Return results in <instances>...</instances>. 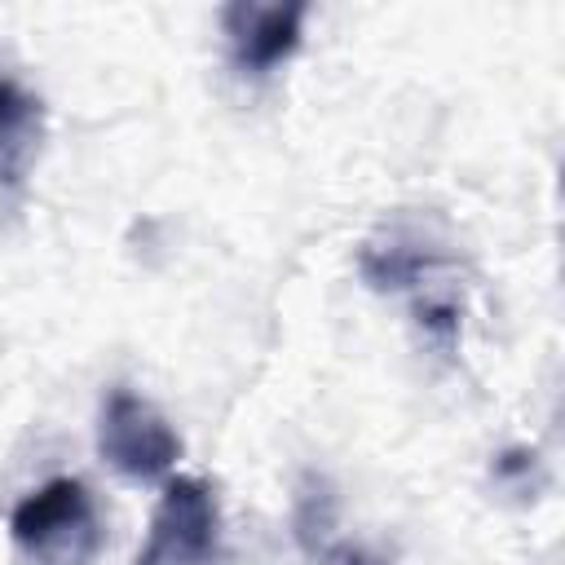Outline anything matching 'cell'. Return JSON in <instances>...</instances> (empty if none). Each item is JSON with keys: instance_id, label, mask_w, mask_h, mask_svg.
I'll return each mask as SVG.
<instances>
[{"instance_id": "6da1fadb", "label": "cell", "mask_w": 565, "mask_h": 565, "mask_svg": "<svg viewBox=\"0 0 565 565\" xmlns=\"http://www.w3.org/2000/svg\"><path fill=\"white\" fill-rule=\"evenodd\" d=\"M13 543L40 565H84L97 547L93 499L75 477H53L13 508Z\"/></svg>"}, {"instance_id": "7a4b0ae2", "label": "cell", "mask_w": 565, "mask_h": 565, "mask_svg": "<svg viewBox=\"0 0 565 565\" xmlns=\"http://www.w3.org/2000/svg\"><path fill=\"white\" fill-rule=\"evenodd\" d=\"M221 512L199 477H172L150 516L146 547L132 565H216Z\"/></svg>"}, {"instance_id": "3957f363", "label": "cell", "mask_w": 565, "mask_h": 565, "mask_svg": "<svg viewBox=\"0 0 565 565\" xmlns=\"http://www.w3.org/2000/svg\"><path fill=\"white\" fill-rule=\"evenodd\" d=\"M97 450L110 468L137 481H154L172 472L181 441L168 428V419L132 388H110L102 402V424H97Z\"/></svg>"}, {"instance_id": "277c9868", "label": "cell", "mask_w": 565, "mask_h": 565, "mask_svg": "<svg viewBox=\"0 0 565 565\" xmlns=\"http://www.w3.org/2000/svg\"><path fill=\"white\" fill-rule=\"evenodd\" d=\"M305 13H309V9H305L300 0H287V4L234 0V4H225L221 22H225V35H230V49H234L238 71L265 75V71H274L282 57H291L296 44H300Z\"/></svg>"}, {"instance_id": "5b68a950", "label": "cell", "mask_w": 565, "mask_h": 565, "mask_svg": "<svg viewBox=\"0 0 565 565\" xmlns=\"http://www.w3.org/2000/svg\"><path fill=\"white\" fill-rule=\"evenodd\" d=\"M40 97L18 79H0V185H18L40 146Z\"/></svg>"}, {"instance_id": "8992f818", "label": "cell", "mask_w": 565, "mask_h": 565, "mask_svg": "<svg viewBox=\"0 0 565 565\" xmlns=\"http://www.w3.org/2000/svg\"><path fill=\"white\" fill-rule=\"evenodd\" d=\"M433 265H437V252H428L419 238H402V234H388L380 243H366L362 256H358V269H362V278L375 291L419 287Z\"/></svg>"}, {"instance_id": "52a82bcc", "label": "cell", "mask_w": 565, "mask_h": 565, "mask_svg": "<svg viewBox=\"0 0 565 565\" xmlns=\"http://www.w3.org/2000/svg\"><path fill=\"white\" fill-rule=\"evenodd\" d=\"M534 468H539V455H534V450H503V455L494 459V477H499L503 486H516V490L530 486Z\"/></svg>"}]
</instances>
